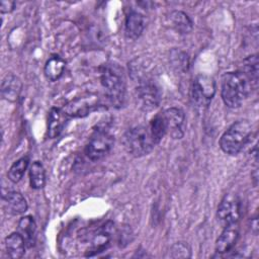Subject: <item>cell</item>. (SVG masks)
Instances as JSON below:
<instances>
[{"mask_svg": "<svg viewBox=\"0 0 259 259\" xmlns=\"http://www.w3.org/2000/svg\"><path fill=\"white\" fill-rule=\"evenodd\" d=\"M253 86L246 75L241 71L228 72L222 77L221 96L230 108H238L251 93Z\"/></svg>", "mask_w": 259, "mask_h": 259, "instance_id": "6da1fadb", "label": "cell"}, {"mask_svg": "<svg viewBox=\"0 0 259 259\" xmlns=\"http://www.w3.org/2000/svg\"><path fill=\"white\" fill-rule=\"evenodd\" d=\"M100 81L110 104L120 108L125 102L126 95V83L122 68L112 62L106 63L101 69Z\"/></svg>", "mask_w": 259, "mask_h": 259, "instance_id": "7a4b0ae2", "label": "cell"}, {"mask_svg": "<svg viewBox=\"0 0 259 259\" xmlns=\"http://www.w3.org/2000/svg\"><path fill=\"white\" fill-rule=\"evenodd\" d=\"M252 136L251 123L248 120H238L222 135L220 147L228 155H237L250 143Z\"/></svg>", "mask_w": 259, "mask_h": 259, "instance_id": "3957f363", "label": "cell"}, {"mask_svg": "<svg viewBox=\"0 0 259 259\" xmlns=\"http://www.w3.org/2000/svg\"><path fill=\"white\" fill-rule=\"evenodd\" d=\"M123 149L133 157H144L152 152L156 143L148 125H136L127 130L122 138Z\"/></svg>", "mask_w": 259, "mask_h": 259, "instance_id": "277c9868", "label": "cell"}, {"mask_svg": "<svg viewBox=\"0 0 259 259\" xmlns=\"http://www.w3.org/2000/svg\"><path fill=\"white\" fill-rule=\"evenodd\" d=\"M113 145L114 137L104 127H97L85 146V155L91 161L101 160L110 153Z\"/></svg>", "mask_w": 259, "mask_h": 259, "instance_id": "5b68a950", "label": "cell"}, {"mask_svg": "<svg viewBox=\"0 0 259 259\" xmlns=\"http://www.w3.org/2000/svg\"><path fill=\"white\" fill-rule=\"evenodd\" d=\"M215 94V82L206 75H198L191 86L190 97L197 107H207Z\"/></svg>", "mask_w": 259, "mask_h": 259, "instance_id": "8992f818", "label": "cell"}, {"mask_svg": "<svg viewBox=\"0 0 259 259\" xmlns=\"http://www.w3.org/2000/svg\"><path fill=\"white\" fill-rule=\"evenodd\" d=\"M135 98L137 106L149 112L159 106L162 97L160 88L152 80H148L139 83L135 90Z\"/></svg>", "mask_w": 259, "mask_h": 259, "instance_id": "52a82bcc", "label": "cell"}, {"mask_svg": "<svg viewBox=\"0 0 259 259\" xmlns=\"http://www.w3.org/2000/svg\"><path fill=\"white\" fill-rule=\"evenodd\" d=\"M101 105L98 102V96L95 94H87L76 97L68 102L62 109L68 117H84Z\"/></svg>", "mask_w": 259, "mask_h": 259, "instance_id": "ba28073f", "label": "cell"}, {"mask_svg": "<svg viewBox=\"0 0 259 259\" xmlns=\"http://www.w3.org/2000/svg\"><path fill=\"white\" fill-rule=\"evenodd\" d=\"M217 217L224 226L238 223L241 217L240 199L232 193L225 194L218 206Z\"/></svg>", "mask_w": 259, "mask_h": 259, "instance_id": "9c48e42d", "label": "cell"}, {"mask_svg": "<svg viewBox=\"0 0 259 259\" xmlns=\"http://www.w3.org/2000/svg\"><path fill=\"white\" fill-rule=\"evenodd\" d=\"M164 117L167 134L173 139H181L184 136L185 114L178 107H170L162 112Z\"/></svg>", "mask_w": 259, "mask_h": 259, "instance_id": "30bf717a", "label": "cell"}, {"mask_svg": "<svg viewBox=\"0 0 259 259\" xmlns=\"http://www.w3.org/2000/svg\"><path fill=\"white\" fill-rule=\"evenodd\" d=\"M113 227L114 225L112 222H107L97 230L91 241V245L88 249V253L86 254V256H93L108 248L111 240V233L113 231Z\"/></svg>", "mask_w": 259, "mask_h": 259, "instance_id": "8fae6325", "label": "cell"}, {"mask_svg": "<svg viewBox=\"0 0 259 259\" xmlns=\"http://www.w3.org/2000/svg\"><path fill=\"white\" fill-rule=\"evenodd\" d=\"M147 20L146 16L136 10H131L124 20V33L127 38L137 39L139 38L144 29L146 28Z\"/></svg>", "mask_w": 259, "mask_h": 259, "instance_id": "7c38bea8", "label": "cell"}, {"mask_svg": "<svg viewBox=\"0 0 259 259\" xmlns=\"http://www.w3.org/2000/svg\"><path fill=\"white\" fill-rule=\"evenodd\" d=\"M239 238L238 223L225 226L222 234L215 242V251L218 253H227L235 246Z\"/></svg>", "mask_w": 259, "mask_h": 259, "instance_id": "4fadbf2b", "label": "cell"}, {"mask_svg": "<svg viewBox=\"0 0 259 259\" xmlns=\"http://www.w3.org/2000/svg\"><path fill=\"white\" fill-rule=\"evenodd\" d=\"M2 199L4 207L9 214L18 215L27 210L26 199L18 191H9L2 197Z\"/></svg>", "mask_w": 259, "mask_h": 259, "instance_id": "5bb4252c", "label": "cell"}, {"mask_svg": "<svg viewBox=\"0 0 259 259\" xmlns=\"http://www.w3.org/2000/svg\"><path fill=\"white\" fill-rule=\"evenodd\" d=\"M21 89L22 82L17 76L8 74L3 78L1 84V95L7 101L15 102L19 97Z\"/></svg>", "mask_w": 259, "mask_h": 259, "instance_id": "9a60e30c", "label": "cell"}, {"mask_svg": "<svg viewBox=\"0 0 259 259\" xmlns=\"http://www.w3.org/2000/svg\"><path fill=\"white\" fill-rule=\"evenodd\" d=\"M67 118V114L61 108L53 107L50 110L48 116V136L51 139H55L60 136L66 124Z\"/></svg>", "mask_w": 259, "mask_h": 259, "instance_id": "2e32d148", "label": "cell"}, {"mask_svg": "<svg viewBox=\"0 0 259 259\" xmlns=\"http://www.w3.org/2000/svg\"><path fill=\"white\" fill-rule=\"evenodd\" d=\"M5 247L9 257L13 259H18L24 255L26 244L19 232H13L6 237Z\"/></svg>", "mask_w": 259, "mask_h": 259, "instance_id": "e0dca14e", "label": "cell"}, {"mask_svg": "<svg viewBox=\"0 0 259 259\" xmlns=\"http://www.w3.org/2000/svg\"><path fill=\"white\" fill-rule=\"evenodd\" d=\"M23 237L26 247L31 248L36 240V224L31 215H24L18 222V231Z\"/></svg>", "mask_w": 259, "mask_h": 259, "instance_id": "ac0fdd59", "label": "cell"}, {"mask_svg": "<svg viewBox=\"0 0 259 259\" xmlns=\"http://www.w3.org/2000/svg\"><path fill=\"white\" fill-rule=\"evenodd\" d=\"M171 26L180 34H187L192 30L193 23L190 17L183 11H173L169 15Z\"/></svg>", "mask_w": 259, "mask_h": 259, "instance_id": "d6986e66", "label": "cell"}, {"mask_svg": "<svg viewBox=\"0 0 259 259\" xmlns=\"http://www.w3.org/2000/svg\"><path fill=\"white\" fill-rule=\"evenodd\" d=\"M65 61L58 55H52L45 65V75L50 81H57L64 73Z\"/></svg>", "mask_w": 259, "mask_h": 259, "instance_id": "ffe728a7", "label": "cell"}, {"mask_svg": "<svg viewBox=\"0 0 259 259\" xmlns=\"http://www.w3.org/2000/svg\"><path fill=\"white\" fill-rule=\"evenodd\" d=\"M29 183L32 189H41L46 184V171L39 161H34L29 168Z\"/></svg>", "mask_w": 259, "mask_h": 259, "instance_id": "44dd1931", "label": "cell"}, {"mask_svg": "<svg viewBox=\"0 0 259 259\" xmlns=\"http://www.w3.org/2000/svg\"><path fill=\"white\" fill-rule=\"evenodd\" d=\"M243 72L250 80L253 87H257L258 84V56L257 54L247 57L243 61Z\"/></svg>", "mask_w": 259, "mask_h": 259, "instance_id": "7402d4cb", "label": "cell"}, {"mask_svg": "<svg viewBox=\"0 0 259 259\" xmlns=\"http://www.w3.org/2000/svg\"><path fill=\"white\" fill-rule=\"evenodd\" d=\"M148 127L156 145L159 144L161 140L165 137V135H167V127L162 112L152 118V120L148 124Z\"/></svg>", "mask_w": 259, "mask_h": 259, "instance_id": "603a6c76", "label": "cell"}, {"mask_svg": "<svg viewBox=\"0 0 259 259\" xmlns=\"http://www.w3.org/2000/svg\"><path fill=\"white\" fill-rule=\"evenodd\" d=\"M28 164H29V159L26 156L15 161L11 165V167L9 168V170L7 172L8 179L13 183L19 182L21 180V178L23 177V175L28 167Z\"/></svg>", "mask_w": 259, "mask_h": 259, "instance_id": "cb8c5ba5", "label": "cell"}, {"mask_svg": "<svg viewBox=\"0 0 259 259\" xmlns=\"http://www.w3.org/2000/svg\"><path fill=\"white\" fill-rule=\"evenodd\" d=\"M170 62L172 64V67L179 72H186L189 67V58L188 55L179 50V49H173L170 52Z\"/></svg>", "mask_w": 259, "mask_h": 259, "instance_id": "d4e9b609", "label": "cell"}, {"mask_svg": "<svg viewBox=\"0 0 259 259\" xmlns=\"http://www.w3.org/2000/svg\"><path fill=\"white\" fill-rule=\"evenodd\" d=\"M191 256V249L185 242H177L171 248L172 258H188Z\"/></svg>", "mask_w": 259, "mask_h": 259, "instance_id": "484cf974", "label": "cell"}, {"mask_svg": "<svg viewBox=\"0 0 259 259\" xmlns=\"http://www.w3.org/2000/svg\"><path fill=\"white\" fill-rule=\"evenodd\" d=\"M15 7V2L13 1H1L0 11L1 13H9L11 12Z\"/></svg>", "mask_w": 259, "mask_h": 259, "instance_id": "4316f807", "label": "cell"}]
</instances>
